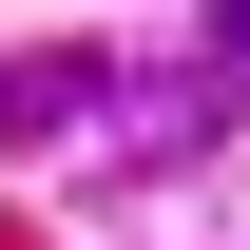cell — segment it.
<instances>
[{"instance_id": "obj_1", "label": "cell", "mask_w": 250, "mask_h": 250, "mask_svg": "<svg viewBox=\"0 0 250 250\" xmlns=\"http://www.w3.org/2000/svg\"><path fill=\"white\" fill-rule=\"evenodd\" d=\"M58 116H96V58H20L0 77V135H58Z\"/></svg>"}, {"instance_id": "obj_2", "label": "cell", "mask_w": 250, "mask_h": 250, "mask_svg": "<svg viewBox=\"0 0 250 250\" xmlns=\"http://www.w3.org/2000/svg\"><path fill=\"white\" fill-rule=\"evenodd\" d=\"M212 39H231V58H250V0H212Z\"/></svg>"}]
</instances>
